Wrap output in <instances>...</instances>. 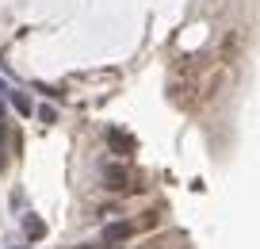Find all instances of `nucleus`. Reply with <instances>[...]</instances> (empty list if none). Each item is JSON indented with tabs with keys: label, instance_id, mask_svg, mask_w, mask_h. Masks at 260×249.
<instances>
[{
	"label": "nucleus",
	"instance_id": "obj_1",
	"mask_svg": "<svg viewBox=\"0 0 260 249\" xmlns=\"http://www.w3.org/2000/svg\"><path fill=\"white\" fill-rule=\"evenodd\" d=\"M104 184L111 188V192H126L130 188V173L122 169V165H104Z\"/></svg>",
	"mask_w": 260,
	"mask_h": 249
},
{
	"label": "nucleus",
	"instance_id": "obj_2",
	"mask_svg": "<svg viewBox=\"0 0 260 249\" xmlns=\"http://www.w3.org/2000/svg\"><path fill=\"white\" fill-rule=\"evenodd\" d=\"M107 142H111V150H119V153H134V150H138L134 134H122L119 127H111V130H107Z\"/></svg>",
	"mask_w": 260,
	"mask_h": 249
},
{
	"label": "nucleus",
	"instance_id": "obj_3",
	"mask_svg": "<svg viewBox=\"0 0 260 249\" xmlns=\"http://www.w3.org/2000/svg\"><path fill=\"white\" fill-rule=\"evenodd\" d=\"M130 234H134L130 223H107L104 226V241H107V245H119V241H126Z\"/></svg>",
	"mask_w": 260,
	"mask_h": 249
},
{
	"label": "nucleus",
	"instance_id": "obj_4",
	"mask_svg": "<svg viewBox=\"0 0 260 249\" xmlns=\"http://www.w3.org/2000/svg\"><path fill=\"white\" fill-rule=\"evenodd\" d=\"M23 234H27L31 241H42V238H46V223H42L39 215H31V211H27V215H23Z\"/></svg>",
	"mask_w": 260,
	"mask_h": 249
},
{
	"label": "nucleus",
	"instance_id": "obj_5",
	"mask_svg": "<svg viewBox=\"0 0 260 249\" xmlns=\"http://www.w3.org/2000/svg\"><path fill=\"white\" fill-rule=\"evenodd\" d=\"M8 96H12V104H16L19 115H31V100H27L23 92H12V89H8Z\"/></svg>",
	"mask_w": 260,
	"mask_h": 249
},
{
	"label": "nucleus",
	"instance_id": "obj_6",
	"mask_svg": "<svg viewBox=\"0 0 260 249\" xmlns=\"http://www.w3.org/2000/svg\"><path fill=\"white\" fill-rule=\"evenodd\" d=\"M39 119H42V123H57V112H54L50 104H42V107H39Z\"/></svg>",
	"mask_w": 260,
	"mask_h": 249
},
{
	"label": "nucleus",
	"instance_id": "obj_7",
	"mask_svg": "<svg viewBox=\"0 0 260 249\" xmlns=\"http://www.w3.org/2000/svg\"><path fill=\"white\" fill-rule=\"evenodd\" d=\"M0 169H4V150H0Z\"/></svg>",
	"mask_w": 260,
	"mask_h": 249
},
{
	"label": "nucleus",
	"instance_id": "obj_8",
	"mask_svg": "<svg viewBox=\"0 0 260 249\" xmlns=\"http://www.w3.org/2000/svg\"><path fill=\"white\" fill-rule=\"evenodd\" d=\"M77 249H92V245H77Z\"/></svg>",
	"mask_w": 260,
	"mask_h": 249
}]
</instances>
